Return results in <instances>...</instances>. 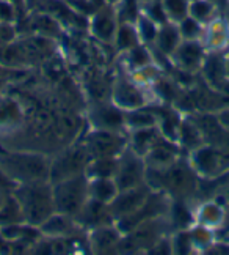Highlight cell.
<instances>
[{
  "instance_id": "83f0119b",
  "label": "cell",
  "mask_w": 229,
  "mask_h": 255,
  "mask_svg": "<svg viewBox=\"0 0 229 255\" xmlns=\"http://www.w3.org/2000/svg\"><path fill=\"white\" fill-rule=\"evenodd\" d=\"M223 210L215 203H206L201 207L200 213H198V224L204 225L207 229H215L222 224L223 221Z\"/></svg>"
},
{
  "instance_id": "4fadbf2b",
  "label": "cell",
  "mask_w": 229,
  "mask_h": 255,
  "mask_svg": "<svg viewBox=\"0 0 229 255\" xmlns=\"http://www.w3.org/2000/svg\"><path fill=\"white\" fill-rule=\"evenodd\" d=\"M119 192V188L113 176H97L88 178V197L102 205H110Z\"/></svg>"
},
{
  "instance_id": "e575fe53",
  "label": "cell",
  "mask_w": 229,
  "mask_h": 255,
  "mask_svg": "<svg viewBox=\"0 0 229 255\" xmlns=\"http://www.w3.org/2000/svg\"><path fill=\"white\" fill-rule=\"evenodd\" d=\"M39 2H43V0H25V9L27 11H32Z\"/></svg>"
},
{
  "instance_id": "9a60e30c",
  "label": "cell",
  "mask_w": 229,
  "mask_h": 255,
  "mask_svg": "<svg viewBox=\"0 0 229 255\" xmlns=\"http://www.w3.org/2000/svg\"><path fill=\"white\" fill-rule=\"evenodd\" d=\"M9 167H16L25 181H41V176L47 173V164L41 158H33V156H19L6 161Z\"/></svg>"
},
{
  "instance_id": "7402d4cb",
  "label": "cell",
  "mask_w": 229,
  "mask_h": 255,
  "mask_svg": "<svg viewBox=\"0 0 229 255\" xmlns=\"http://www.w3.org/2000/svg\"><path fill=\"white\" fill-rule=\"evenodd\" d=\"M0 65H2L5 70H8V68H21V66L28 65L24 46L19 38L14 43L0 47Z\"/></svg>"
},
{
  "instance_id": "ab89813d",
  "label": "cell",
  "mask_w": 229,
  "mask_h": 255,
  "mask_svg": "<svg viewBox=\"0 0 229 255\" xmlns=\"http://www.w3.org/2000/svg\"><path fill=\"white\" fill-rule=\"evenodd\" d=\"M226 60H228V77H229V55H228Z\"/></svg>"
},
{
  "instance_id": "3957f363",
  "label": "cell",
  "mask_w": 229,
  "mask_h": 255,
  "mask_svg": "<svg viewBox=\"0 0 229 255\" xmlns=\"http://www.w3.org/2000/svg\"><path fill=\"white\" fill-rule=\"evenodd\" d=\"M145 173H146L145 159L127 146V148L119 154L116 172L113 176L119 191H126V189L137 188V186H142L145 181Z\"/></svg>"
},
{
  "instance_id": "484cf974",
  "label": "cell",
  "mask_w": 229,
  "mask_h": 255,
  "mask_svg": "<svg viewBox=\"0 0 229 255\" xmlns=\"http://www.w3.org/2000/svg\"><path fill=\"white\" fill-rule=\"evenodd\" d=\"M188 16L206 25L218 16V5L214 0H190Z\"/></svg>"
},
{
  "instance_id": "d6a6232c",
  "label": "cell",
  "mask_w": 229,
  "mask_h": 255,
  "mask_svg": "<svg viewBox=\"0 0 229 255\" xmlns=\"http://www.w3.org/2000/svg\"><path fill=\"white\" fill-rule=\"evenodd\" d=\"M19 38V28L17 24L9 22H0V47L8 46L14 43Z\"/></svg>"
},
{
  "instance_id": "f546056e",
  "label": "cell",
  "mask_w": 229,
  "mask_h": 255,
  "mask_svg": "<svg viewBox=\"0 0 229 255\" xmlns=\"http://www.w3.org/2000/svg\"><path fill=\"white\" fill-rule=\"evenodd\" d=\"M177 27H179V32H181L182 40H188V41L200 40L201 41L203 32H204V24L198 22L192 16H187L182 19V21H179Z\"/></svg>"
},
{
  "instance_id": "b9f144b4",
  "label": "cell",
  "mask_w": 229,
  "mask_h": 255,
  "mask_svg": "<svg viewBox=\"0 0 229 255\" xmlns=\"http://www.w3.org/2000/svg\"><path fill=\"white\" fill-rule=\"evenodd\" d=\"M66 2H73V0H66Z\"/></svg>"
},
{
  "instance_id": "836d02e7",
  "label": "cell",
  "mask_w": 229,
  "mask_h": 255,
  "mask_svg": "<svg viewBox=\"0 0 229 255\" xmlns=\"http://www.w3.org/2000/svg\"><path fill=\"white\" fill-rule=\"evenodd\" d=\"M192 248H193V244H192L190 230L179 232L174 237V240L171 241V251H174L177 254H187V252H190Z\"/></svg>"
},
{
  "instance_id": "44dd1931",
  "label": "cell",
  "mask_w": 229,
  "mask_h": 255,
  "mask_svg": "<svg viewBox=\"0 0 229 255\" xmlns=\"http://www.w3.org/2000/svg\"><path fill=\"white\" fill-rule=\"evenodd\" d=\"M138 44H142L140 35H138L137 25L131 22H119L118 30L113 40V46L118 49V52H127Z\"/></svg>"
},
{
  "instance_id": "2e32d148",
  "label": "cell",
  "mask_w": 229,
  "mask_h": 255,
  "mask_svg": "<svg viewBox=\"0 0 229 255\" xmlns=\"http://www.w3.org/2000/svg\"><path fill=\"white\" fill-rule=\"evenodd\" d=\"M181 41H182V36H181V32H179L177 24L168 21L162 25H158V32H157L155 41L153 46L162 55L170 57Z\"/></svg>"
},
{
  "instance_id": "6da1fadb",
  "label": "cell",
  "mask_w": 229,
  "mask_h": 255,
  "mask_svg": "<svg viewBox=\"0 0 229 255\" xmlns=\"http://www.w3.org/2000/svg\"><path fill=\"white\" fill-rule=\"evenodd\" d=\"M14 199L21 208L24 221L32 227H39L49 216L55 213L52 186L43 181L25 183L16 189Z\"/></svg>"
},
{
  "instance_id": "52a82bcc",
  "label": "cell",
  "mask_w": 229,
  "mask_h": 255,
  "mask_svg": "<svg viewBox=\"0 0 229 255\" xmlns=\"http://www.w3.org/2000/svg\"><path fill=\"white\" fill-rule=\"evenodd\" d=\"M113 104L121 111H134L146 104V98L140 90V85L127 79H118L113 85Z\"/></svg>"
},
{
  "instance_id": "7c38bea8",
  "label": "cell",
  "mask_w": 229,
  "mask_h": 255,
  "mask_svg": "<svg viewBox=\"0 0 229 255\" xmlns=\"http://www.w3.org/2000/svg\"><path fill=\"white\" fill-rule=\"evenodd\" d=\"M30 35H39L46 38H58L63 30V24L52 14L44 11H30L28 16Z\"/></svg>"
},
{
  "instance_id": "f35d334b",
  "label": "cell",
  "mask_w": 229,
  "mask_h": 255,
  "mask_svg": "<svg viewBox=\"0 0 229 255\" xmlns=\"http://www.w3.org/2000/svg\"><path fill=\"white\" fill-rule=\"evenodd\" d=\"M2 207H3V199L0 197V210H2Z\"/></svg>"
},
{
  "instance_id": "7bdbcfd3",
  "label": "cell",
  "mask_w": 229,
  "mask_h": 255,
  "mask_svg": "<svg viewBox=\"0 0 229 255\" xmlns=\"http://www.w3.org/2000/svg\"><path fill=\"white\" fill-rule=\"evenodd\" d=\"M228 3H229V0H228Z\"/></svg>"
},
{
  "instance_id": "ffe728a7",
  "label": "cell",
  "mask_w": 229,
  "mask_h": 255,
  "mask_svg": "<svg viewBox=\"0 0 229 255\" xmlns=\"http://www.w3.org/2000/svg\"><path fill=\"white\" fill-rule=\"evenodd\" d=\"M38 230L47 238H63L71 230V216L55 211L39 225Z\"/></svg>"
},
{
  "instance_id": "74e56055",
  "label": "cell",
  "mask_w": 229,
  "mask_h": 255,
  "mask_svg": "<svg viewBox=\"0 0 229 255\" xmlns=\"http://www.w3.org/2000/svg\"><path fill=\"white\" fill-rule=\"evenodd\" d=\"M3 71H5V68L0 65V77H2V74H3Z\"/></svg>"
},
{
  "instance_id": "d4e9b609",
  "label": "cell",
  "mask_w": 229,
  "mask_h": 255,
  "mask_svg": "<svg viewBox=\"0 0 229 255\" xmlns=\"http://www.w3.org/2000/svg\"><path fill=\"white\" fill-rule=\"evenodd\" d=\"M177 140L181 142L184 146H187V148H190V151H193V150L198 148V146L203 145L204 134H203L201 128L198 125L182 122L181 125H179Z\"/></svg>"
},
{
  "instance_id": "4316f807",
  "label": "cell",
  "mask_w": 229,
  "mask_h": 255,
  "mask_svg": "<svg viewBox=\"0 0 229 255\" xmlns=\"http://www.w3.org/2000/svg\"><path fill=\"white\" fill-rule=\"evenodd\" d=\"M115 11L119 22L135 24L137 19L142 14V0H121L115 6Z\"/></svg>"
},
{
  "instance_id": "8fae6325",
  "label": "cell",
  "mask_w": 229,
  "mask_h": 255,
  "mask_svg": "<svg viewBox=\"0 0 229 255\" xmlns=\"http://www.w3.org/2000/svg\"><path fill=\"white\" fill-rule=\"evenodd\" d=\"M91 122L94 129L116 131L119 132L124 123V111L113 106H97L91 112Z\"/></svg>"
},
{
  "instance_id": "30bf717a",
  "label": "cell",
  "mask_w": 229,
  "mask_h": 255,
  "mask_svg": "<svg viewBox=\"0 0 229 255\" xmlns=\"http://www.w3.org/2000/svg\"><path fill=\"white\" fill-rule=\"evenodd\" d=\"M179 158V150L177 145L174 142L160 137L155 145L153 146L149 153L145 156V161H148L149 165H153L157 170H163L166 167H170L171 164H174Z\"/></svg>"
},
{
  "instance_id": "1f68e13d",
  "label": "cell",
  "mask_w": 229,
  "mask_h": 255,
  "mask_svg": "<svg viewBox=\"0 0 229 255\" xmlns=\"http://www.w3.org/2000/svg\"><path fill=\"white\" fill-rule=\"evenodd\" d=\"M21 13L22 9H19L14 3L8 2V0H0V22L17 24Z\"/></svg>"
},
{
  "instance_id": "277c9868",
  "label": "cell",
  "mask_w": 229,
  "mask_h": 255,
  "mask_svg": "<svg viewBox=\"0 0 229 255\" xmlns=\"http://www.w3.org/2000/svg\"><path fill=\"white\" fill-rule=\"evenodd\" d=\"M85 148L93 159L118 158L127 148V139L116 131L94 129L86 137Z\"/></svg>"
},
{
  "instance_id": "cb8c5ba5",
  "label": "cell",
  "mask_w": 229,
  "mask_h": 255,
  "mask_svg": "<svg viewBox=\"0 0 229 255\" xmlns=\"http://www.w3.org/2000/svg\"><path fill=\"white\" fill-rule=\"evenodd\" d=\"M123 57L126 60V65L132 70L138 71V70H143L146 66H151L153 63V52L148 49V44H138L132 49H129L127 52H123Z\"/></svg>"
},
{
  "instance_id": "e0dca14e",
  "label": "cell",
  "mask_w": 229,
  "mask_h": 255,
  "mask_svg": "<svg viewBox=\"0 0 229 255\" xmlns=\"http://www.w3.org/2000/svg\"><path fill=\"white\" fill-rule=\"evenodd\" d=\"M160 132L157 131V128H142V129H134L131 140L127 142V146L138 156H142L145 159V156L149 153V150L155 145V142L160 139Z\"/></svg>"
},
{
  "instance_id": "ac0fdd59",
  "label": "cell",
  "mask_w": 229,
  "mask_h": 255,
  "mask_svg": "<svg viewBox=\"0 0 229 255\" xmlns=\"http://www.w3.org/2000/svg\"><path fill=\"white\" fill-rule=\"evenodd\" d=\"M163 186H166L168 189L176 191V192H185L188 191V186L192 184V173L184 165L171 164L170 167L163 169Z\"/></svg>"
},
{
  "instance_id": "4dcf8cb0",
  "label": "cell",
  "mask_w": 229,
  "mask_h": 255,
  "mask_svg": "<svg viewBox=\"0 0 229 255\" xmlns=\"http://www.w3.org/2000/svg\"><path fill=\"white\" fill-rule=\"evenodd\" d=\"M135 25H137V30H138V35H140L142 43L154 44L157 32H158V25L154 21H151L149 17H146L145 14H140V17L137 19Z\"/></svg>"
},
{
  "instance_id": "d6986e66",
  "label": "cell",
  "mask_w": 229,
  "mask_h": 255,
  "mask_svg": "<svg viewBox=\"0 0 229 255\" xmlns=\"http://www.w3.org/2000/svg\"><path fill=\"white\" fill-rule=\"evenodd\" d=\"M121 240H123L121 238V232L118 230V227H108L107 224L99 225L97 229L93 230L91 237H89L91 248L96 252H107V251H110Z\"/></svg>"
},
{
  "instance_id": "8d00e7d4",
  "label": "cell",
  "mask_w": 229,
  "mask_h": 255,
  "mask_svg": "<svg viewBox=\"0 0 229 255\" xmlns=\"http://www.w3.org/2000/svg\"><path fill=\"white\" fill-rule=\"evenodd\" d=\"M119 2H121V0H105V3H107V5H110V6H116Z\"/></svg>"
},
{
  "instance_id": "8992f818",
  "label": "cell",
  "mask_w": 229,
  "mask_h": 255,
  "mask_svg": "<svg viewBox=\"0 0 229 255\" xmlns=\"http://www.w3.org/2000/svg\"><path fill=\"white\" fill-rule=\"evenodd\" d=\"M118 25H119V19L116 16L115 6L105 5L89 17L88 30L97 41L105 44H113Z\"/></svg>"
},
{
  "instance_id": "603a6c76",
  "label": "cell",
  "mask_w": 229,
  "mask_h": 255,
  "mask_svg": "<svg viewBox=\"0 0 229 255\" xmlns=\"http://www.w3.org/2000/svg\"><path fill=\"white\" fill-rule=\"evenodd\" d=\"M124 123L126 128L129 129H142V128H153L157 126L158 123V115L154 112H149L143 107H138L134 111H127L124 112Z\"/></svg>"
},
{
  "instance_id": "5b68a950",
  "label": "cell",
  "mask_w": 229,
  "mask_h": 255,
  "mask_svg": "<svg viewBox=\"0 0 229 255\" xmlns=\"http://www.w3.org/2000/svg\"><path fill=\"white\" fill-rule=\"evenodd\" d=\"M207 57V51L203 44V41H188L182 40L179 46L174 49V52L168 57L173 62V65L182 73H195L201 70V66Z\"/></svg>"
},
{
  "instance_id": "60d3db41",
  "label": "cell",
  "mask_w": 229,
  "mask_h": 255,
  "mask_svg": "<svg viewBox=\"0 0 229 255\" xmlns=\"http://www.w3.org/2000/svg\"><path fill=\"white\" fill-rule=\"evenodd\" d=\"M142 2H158V0H142Z\"/></svg>"
},
{
  "instance_id": "5bb4252c",
  "label": "cell",
  "mask_w": 229,
  "mask_h": 255,
  "mask_svg": "<svg viewBox=\"0 0 229 255\" xmlns=\"http://www.w3.org/2000/svg\"><path fill=\"white\" fill-rule=\"evenodd\" d=\"M192 164L196 172L206 176L214 175L222 164V153L220 150L212 148V146H198L192 151Z\"/></svg>"
},
{
  "instance_id": "9c48e42d",
  "label": "cell",
  "mask_w": 229,
  "mask_h": 255,
  "mask_svg": "<svg viewBox=\"0 0 229 255\" xmlns=\"http://www.w3.org/2000/svg\"><path fill=\"white\" fill-rule=\"evenodd\" d=\"M201 41L207 52H222L229 44V25L226 17L217 16L204 25Z\"/></svg>"
},
{
  "instance_id": "7a4b0ae2",
  "label": "cell",
  "mask_w": 229,
  "mask_h": 255,
  "mask_svg": "<svg viewBox=\"0 0 229 255\" xmlns=\"http://www.w3.org/2000/svg\"><path fill=\"white\" fill-rule=\"evenodd\" d=\"M55 211L68 216L80 214L88 202V178L85 173L58 180L52 186Z\"/></svg>"
},
{
  "instance_id": "f1b7e54d",
  "label": "cell",
  "mask_w": 229,
  "mask_h": 255,
  "mask_svg": "<svg viewBox=\"0 0 229 255\" xmlns=\"http://www.w3.org/2000/svg\"><path fill=\"white\" fill-rule=\"evenodd\" d=\"M163 11L170 22H179L188 16L190 0H162Z\"/></svg>"
},
{
  "instance_id": "d590c367",
  "label": "cell",
  "mask_w": 229,
  "mask_h": 255,
  "mask_svg": "<svg viewBox=\"0 0 229 255\" xmlns=\"http://www.w3.org/2000/svg\"><path fill=\"white\" fill-rule=\"evenodd\" d=\"M8 2L14 3L19 9H22V11H27V9H25V0H8Z\"/></svg>"
},
{
  "instance_id": "ba28073f",
  "label": "cell",
  "mask_w": 229,
  "mask_h": 255,
  "mask_svg": "<svg viewBox=\"0 0 229 255\" xmlns=\"http://www.w3.org/2000/svg\"><path fill=\"white\" fill-rule=\"evenodd\" d=\"M146 202H148V191L142 184L132 189L119 191L115 200L108 205V207L112 208L113 214H116L119 219V218H124V216L134 214L138 210H142Z\"/></svg>"
}]
</instances>
